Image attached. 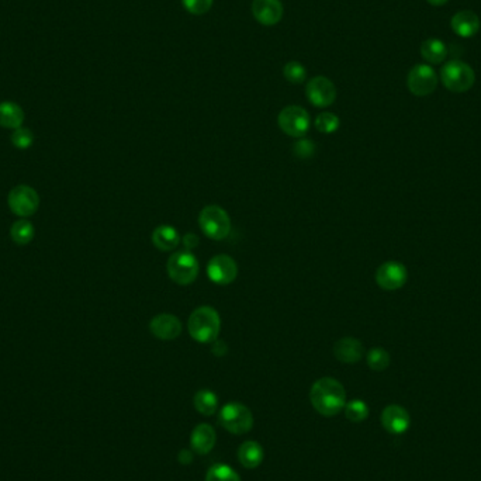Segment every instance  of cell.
<instances>
[{"mask_svg": "<svg viewBox=\"0 0 481 481\" xmlns=\"http://www.w3.org/2000/svg\"><path fill=\"white\" fill-rule=\"evenodd\" d=\"M178 460L180 465H190L193 462V453L189 449H182L178 455Z\"/></svg>", "mask_w": 481, "mask_h": 481, "instance_id": "34", "label": "cell"}, {"mask_svg": "<svg viewBox=\"0 0 481 481\" xmlns=\"http://www.w3.org/2000/svg\"><path fill=\"white\" fill-rule=\"evenodd\" d=\"M381 424L384 429L393 435H401L407 432L411 425L408 411L397 404L387 405L381 412Z\"/></svg>", "mask_w": 481, "mask_h": 481, "instance_id": "13", "label": "cell"}, {"mask_svg": "<svg viewBox=\"0 0 481 481\" xmlns=\"http://www.w3.org/2000/svg\"><path fill=\"white\" fill-rule=\"evenodd\" d=\"M182 3L183 7L195 16H202L207 13L213 6V0H182Z\"/></svg>", "mask_w": 481, "mask_h": 481, "instance_id": "31", "label": "cell"}, {"mask_svg": "<svg viewBox=\"0 0 481 481\" xmlns=\"http://www.w3.org/2000/svg\"><path fill=\"white\" fill-rule=\"evenodd\" d=\"M33 141H34V135H33V132H31L28 128L20 127V128L14 129V132H13V135H11V142H13L14 146L18 148V149H27V148H30L31 144H33Z\"/></svg>", "mask_w": 481, "mask_h": 481, "instance_id": "30", "label": "cell"}, {"mask_svg": "<svg viewBox=\"0 0 481 481\" xmlns=\"http://www.w3.org/2000/svg\"><path fill=\"white\" fill-rule=\"evenodd\" d=\"M306 93L311 105L315 108H328L337 99L335 85L325 76H315L310 79Z\"/></svg>", "mask_w": 481, "mask_h": 481, "instance_id": "10", "label": "cell"}, {"mask_svg": "<svg viewBox=\"0 0 481 481\" xmlns=\"http://www.w3.org/2000/svg\"><path fill=\"white\" fill-rule=\"evenodd\" d=\"M252 13L263 25H274L283 17V4L280 0H253Z\"/></svg>", "mask_w": 481, "mask_h": 481, "instance_id": "15", "label": "cell"}, {"mask_svg": "<svg viewBox=\"0 0 481 481\" xmlns=\"http://www.w3.org/2000/svg\"><path fill=\"white\" fill-rule=\"evenodd\" d=\"M195 408L204 417L214 415L219 410V397L211 390H200L195 394L193 398Z\"/></svg>", "mask_w": 481, "mask_h": 481, "instance_id": "23", "label": "cell"}, {"mask_svg": "<svg viewBox=\"0 0 481 481\" xmlns=\"http://www.w3.org/2000/svg\"><path fill=\"white\" fill-rule=\"evenodd\" d=\"M24 121V113L21 108L13 102L0 103V125L4 128L17 129Z\"/></svg>", "mask_w": 481, "mask_h": 481, "instance_id": "22", "label": "cell"}, {"mask_svg": "<svg viewBox=\"0 0 481 481\" xmlns=\"http://www.w3.org/2000/svg\"><path fill=\"white\" fill-rule=\"evenodd\" d=\"M428 3H431L432 6H442V4H445L448 0H427Z\"/></svg>", "mask_w": 481, "mask_h": 481, "instance_id": "36", "label": "cell"}, {"mask_svg": "<svg viewBox=\"0 0 481 481\" xmlns=\"http://www.w3.org/2000/svg\"><path fill=\"white\" fill-rule=\"evenodd\" d=\"M199 237L196 236V234H193V233H189V234H186L185 237H183V240H182V242H183V245H185V248L187 249V250H192L193 248H196L197 245H199Z\"/></svg>", "mask_w": 481, "mask_h": 481, "instance_id": "33", "label": "cell"}, {"mask_svg": "<svg viewBox=\"0 0 481 481\" xmlns=\"http://www.w3.org/2000/svg\"><path fill=\"white\" fill-rule=\"evenodd\" d=\"M190 337L199 344H211L219 338L221 330L220 314L210 306L196 308L187 321Z\"/></svg>", "mask_w": 481, "mask_h": 481, "instance_id": "2", "label": "cell"}, {"mask_svg": "<svg viewBox=\"0 0 481 481\" xmlns=\"http://www.w3.org/2000/svg\"><path fill=\"white\" fill-rule=\"evenodd\" d=\"M407 269L400 262H384L376 272V282L383 290H398L407 282Z\"/></svg>", "mask_w": 481, "mask_h": 481, "instance_id": "11", "label": "cell"}, {"mask_svg": "<svg viewBox=\"0 0 481 481\" xmlns=\"http://www.w3.org/2000/svg\"><path fill=\"white\" fill-rule=\"evenodd\" d=\"M421 54L427 62L436 65L444 62L445 58L448 57V47L442 40L431 38L422 42Z\"/></svg>", "mask_w": 481, "mask_h": 481, "instance_id": "21", "label": "cell"}, {"mask_svg": "<svg viewBox=\"0 0 481 481\" xmlns=\"http://www.w3.org/2000/svg\"><path fill=\"white\" fill-rule=\"evenodd\" d=\"M168 274L179 286L193 283L199 274V260L187 249L172 253L168 259Z\"/></svg>", "mask_w": 481, "mask_h": 481, "instance_id": "3", "label": "cell"}, {"mask_svg": "<svg viewBox=\"0 0 481 481\" xmlns=\"http://www.w3.org/2000/svg\"><path fill=\"white\" fill-rule=\"evenodd\" d=\"M452 28L458 35L463 38H470L479 33L480 18L476 13L470 10L459 11L452 17Z\"/></svg>", "mask_w": 481, "mask_h": 481, "instance_id": "17", "label": "cell"}, {"mask_svg": "<svg viewBox=\"0 0 481 481\" xmlns=\"http://www.w3.org/2000/svg\"><path fill=\"white\" fill-rule=\"evenodd\" d=\"M10 237L17 245H27L34 238V227L27 220H18L13 224Z\"/></svg>", "mask_w": 481, "mask_h": 481, "instance_id": "24", "label": "cell"}, {"mask_svg": "<svg viewBox=\"0 0 481 481\" xmlns=\"http://www.w3.org/2000/svg\"><path fill=\"white\" fill-rule=\"evenodd\" d=\"M220 425L234 434L243 435L253 427V415L250 410L240 402H228L219 412Z\"/></svg>", "mask_w": 481, "mask_h": 481, "instance_id": "6", "label": "cell"}, {"mask_svg": "<svg viewBox=\"0 0 481 481\" xmlns=\"http://www.w3.org/2000/svg\"><path fill=\"white\" fill-rule=\"evenodd\" d=\"M213 344H214V347H213V354H214V355H217V357L226 355V352H227V345H226L223 341H217V340H216Z\"/></svg>", "mask_w": 481, "mask_h": 481, "instance_id": "35", "label": "cell"}, {"mask_svg": "<svg viewBox=\"0 0 481 481\" xmlns=\"http://www.w3.org/2000/svg\"><path fill=\"white\" fill-rule=\"evenodd\" d=\"M366 361H367V364H369L370 369H373L376 371H383L390 364V355L383 348H373L371 351H369Z\"/></svg>", "mask_w": 481, "mask_h": 481, "instance_id": "26", "label": "cell"}, {"mask_svg": "<svg viewBox=\"0 0 481 481\" xmlns=\"http://www.w3.org/2000/svg\"><path fill=\"white\" fill-rule=\"evenodd\" d=\"M151 332L162 341L176 340L182 332V323L172 314H159L149 323Z\"/></svg>", "mask_w": 481, "mask_h": 481, "instance_id": "14", "label": "cell"}, {"mask_svg": "<svg viewBox=\"0 0 481 481\" xmlns=\"http://www.w3.org/2000/svg\"><path fill=\"white\" fill-rule=\"evenodd\" d=\"M207 274L210 280L217 284H230L237 279L238 274L237 262L228 255H217L209 262Z\"/></svg>", "mask_w": 481, "mask_h": 481, "instance_id": "12", "label": "cell"}, {"mask_svg": "<svg viewBox=\"0 0 481 481\" xmlns=\"http://www.w3.org/2000/svg\"><path fill=\"white\" fill-rule=\"evenodd\" d=\"M310 401L318 414L335 417L347 405V391L337 378L323 377L311 386Z\"/></svg>", "mask_w": 481, "mask_h": 481, "instance_id": "1", "label": "cell"}, {"mask_svg": "<svg viewBox=\"0 0 481 481\" xmlns=\"http://www.w3.org/2000/svg\"><path fill=\"white\" fill-rule=\"evenodd\" d=\"M152 243L163 252H170L173 250L179 242H180V236L178 233V230L172 226H159L153 230L152 233Z\"/></svg>", "mask_w": 481, "mask_h": 481, "instance_id": "19", "label": "cell"}, {"mask_svg": "<svg viewBox=\"0 0 481 481\" xmlns=\"http://www.w3.org/2000/svg\"><path fill=\"white\" fill-rule=\"evenodd\" d=\"M263 448L255 441L243 442L238 449V459L245 469H256L263 462Z\"/></svg>", "mask_w": 481, "mask_h": 481, "instance_id": "20", "label": "cell"}, {"mask_svg": "<svg viewBox=\"0 0 481 481\" xmlns=\"http://www.w3.org/2000/svg\"><path fill=\"white\" fill-rule=\"evenodd\" d=\"M344 411L347 418L352 422H361L369 417V407L361 400H354L347 402Z\"/></svg>", "mask_w": 481, "mask_h": 481, "instance_id": "27", "label": "cell"}, {"mask_svg": "<svg viewBox=\"0 0 481 481\" xmlns=\"http://www.w3.org/2000/svg\"><path fill=\"white\" fill-rule=\"evenodd\" d=\"M7 203L10 210L18 217H30L33 216L40 206L38 193L25 185H18L10 190Z\"/></svg>", "mask_w": 481, "mask_h": 481, "instance_id": "7", "label": "cell"}, {"mask_svg": "<svg viewBox=\"0 0 481 481\" xmlns=\"http://www.w3.org/2000/svg\"><path fill=\"white\" fill-rule=\"evenodd\" d=\"M340 117L334 113H321L315 119V127L318 131L324 134H331L335 132L340 128Z\"/></svg>", "mask_w": 481, "mask_h": 481, "instance_id": "29", "label": "cell"}, {"mask_svg": "<svg viewBox=\"0 0 481 481\" xmlns=\"http://www.w3.org/2000/svg\"><path fill=\"white\" fill-rule=\"evenodd\" d=\"M202 231L210 240H226L231 231V220L224 209L220 206H207L199 216Z\"/></svg>", "mask_w": 481, "mask_h": 481, "instance_id": "5", "label": "cell"}, {"mask_svg": "<svg viewBox=\"0 0 481 481\" xmlns=\"http://www.w3.org/2000/svg\"><path fill=\"white\" fill-rule=\"evenodd\" d=\"M334 354L337 359L348 364L358 363L363 358L364 349L361 341L357 338H342L334 347Z\"/></svg>", "mask_w": 481, "mask_h": 481, "instance_id": "18", "label": "cell"}, {"mask_svg": "<svg viewBox=\"0 0 481 481\" xmlns=\"http://www.w3.org/2000/svg\"><path fill=\"white\" fill-rule=\"evenodd\" d=\"M206 481H240V477L228 465H214L209 469Z\"/></svg>", "mask_w": 481, "mask_h": 481, "instance_id": "25", "label": "cell"}, {"mask_svg": "<svg viewBox=\"0 0 481 481\" xmlns=\"http://www.w3.org/2000/svg\"><path fill=\"white\" fill-rule=\"evenodd\" d=\"M407 83L412 95L424 98L435 92L438 86V75L432 66L427 64H419L410 71Z\"/></svg>", "mask_w": 481, "mask_h": 481, "instance_id": "8", "label": "cell"}, {"mask_svg": "<svg viewBox=\"0 0 481 481\" xmlns=\"http://www.w3.org/2000/svg\"><path fill=\"white\" fill-rule=\"evenodd\" d=\"M293 151H294V155L301 158V159H307V158H311L314 155V151H315V145L313 141L310 139H306V138H301L299 141L294 142L293 145Z\"/></svg>", "mask_w": 481, "mask_h": 481, "instance_id": "32", "label": "cell"}, {"mask_svg": "<svg viewBox=\"0 0 481 481\" xmlns=\"http://www.w3.org/2000/svg\"><path fill=\"white\" fill-rule=\"evenodd\" d=\"M216 442H217L216 431L209 424H200L192 432L190 445H192V449L199 455L210 453L213 448L216 446Z\"/></svg>", "mask_w": 481, "mask_h": 481, "instance_id": "16", "label": "cell"}, {"mask_svg": "<svg viewBox=\"0 0 481 481\" xmlns=\"http://www.w3.org/2000/svg\"><path fill=\"white\" fill-rule=\"evenodd\" d=\"M283 75L290 83H303L307 78V71L303 66V64L291 61L286 64V66L283 68Z\"/></svg>", "mask_w": 481, "mask_h": 481, "instance_id": "28", "label": "cell"}, {"mask_svg": "<svg viewBox=\"0 0 481 481\" xmlns=\"http://www.w3.org/2000/svg\"><path fill=\"white\" fill-rule=\"evenodd\" d=\"M441 79L445 88L453 93H463L472 89L476 81L475 71L463 61H449L441 69Z\"/></svg>", "mask_w": 481, "mask_h": 481, "instance_id": "4", "label": "cell"}, {"mask_svg": "<svg viewBox=\"0 0 481 481\" xmlns=\"http://www.w3.org/2000/svg\"><path fill=\"white\" fill-rule=\"evenodd\" d=\"M277 122L283 132L300 138L310 129V115L300 106H287L280 112Z\"/></svg>", "mask_w": 481, "mask_h": 481, "instance_id": "9", "label": "cell"}]
</instances>
